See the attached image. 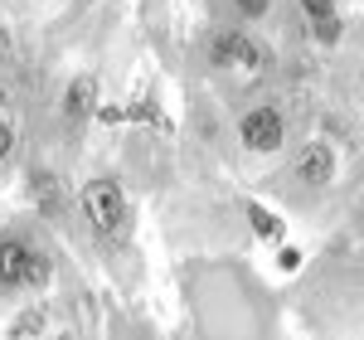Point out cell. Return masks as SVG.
Instances as JSON below:
<instances>
[{
  "mask_svg": "<svg viewBox=\"0 0 364 340\" xmlns=\"http://www.w3.org/2000/svg\"><path fill=\"white\" fill-rule=\"evenodd\" d=\"M5 49H10V39H5V29H0V54H5Z\"/></svg>",
  "mask_w": 364,
  "mask_h": 340,
  "instance_id": "obj_13",
  "label": "cell"
},
{
  "mask_svg": "<svg viewBox=\"0 0 364 340\" xmlns=\"http://www.w3.org/2000/svg\"><path fill=\"white\" fill-rule=\"evenodd\" d=\"M301 10H306V20L316 25V20H336L340 15V5L336 0H301Z\"/></svg>",
  "mask_w": 364,
  "mask_h": 340,
  "instance_id": "obj_10",
  "label": "cell"
},
{
  "mask_svg": "<svg viewBox=\"0 0 364 340\" xmlns=\"http://www.w3.org/2000/svg\"><path fill=\"white\" fill-rule=\"evenodd\" d=\"M228 5H233L243 20H267V15H272V0H228Z\"/></svg>",
  "mask_w": 364,
  "mask_h": 340,
  "instance_id": "obj_9",
  "label": "cell"
},
{
  "mask_svg": "<svg viewBox=\"0 0 364 340\" xmlns=\"http://www.w3.org/2000/svg\"><path fill=\"white\" fill-rule=\"evenodd\" d=\"M92 102H97V83L92 78H73V83L63 87V102H58V112L68 127H83L87 117H92Z\"/></svg>",
  "mask_w": 364,
  "mask_h": 340,
  "instance_id": "obj_6",
  "label": "cell"
},
{
  "mask_svg": "<svg viewBox=\"0 0 364 340\" xmlns=\"http://www.w3.org/2000/svg\"><path fill=\"white\" fill-rule=\"evenodd\" d=\"M10 151H15V122L0 112V166L10 161Z\"/></svg>",
  "mask_w": 364,
  "mask_h": 340,
  "instance_id": "obj_11",
  "label": "cell"
},
{
  "mask_svg": "<svg viewBox=\"0 0 364 340\" xmlns=\"http://www.w3.org/2000/svg\"><path fill=\"white\" fill-rule=\"evenodd\" d=\"M267 58H272L267 44H257L243 29H219V34L209 39V63L224 68V73H262Z\"/></svg>",
  "mask_w": 364,
  "mask_h": 340,
  "instance_id": "obj_3",
  "label": "cell"
},
{
  "mask_svg": "<svg viewBox=\"0 0 364 340\" xmlns=\"http://www.w3.org/2000/svg\"><path fill=\"white\" fill-rule=\"evenodd\" d=\"M54 262L44 253H34L25 238L0 233V287H49Z\"/></svg>",
  "mask_w": 364,
  "mask_h": 340,
  "instance_id": "obj_2",
  "label": "cell"
},
{
  "mask_svg": "<svg viewBox=\"0 0 364 340\" xmlns=\"http://www.w3.org/2000/svg\"><path fill=\"white\" fill-rule=\"evenodd\" d=\"M29 331H34V336L44 331V312H25V316H20V326H15L10 336H29Z\"/></svg>",
  "mask_w": 364,
  "mask_h": 340,
  "instance_id": "obj_12",
  "label": "cell"
},
{
  "mask_svg": "<svg viewBox=\"0 0 364 340\" xmlns=\"http://www.w3.org/2000/svg\"><path fill=\"white\" fill-rule=\"evenodd\" d=\"M248 219H252V228H257V238H272V243H282V219L262 214V204H248Z\"/></svg>",
  "mask_w": 364,
  "mask_h": 340,
  "instance_id": "obj_8",
  "label": "cell"
},
{
  "mask_svg": "<svg viewBox=\"0 0 364 340\" xmlns=\"http://www.w3.org/2000/svg\"><path fill=\"white\" fill-rule=\"evenodd\" d=\"M34 190H39V209H44V214H58V209H63V195H58L49 170H34Z\"/></svg>",
  "mask_w": 364,
  "mask_h": 340,
  "instance_id": "obj_7",
  "label": "cell"
},
{
  "mask_svg": "<svg viewBox=\"0 0 364 340\" xmlns=\"http://www.w3.org/2000/svg\"><path fill=\"white\" fill-rule=\"evenodd\" d=\"M78 209H83L87 228L102 243H127V233H132V199H127V185L122 180L92 175L83 190H78Z\"/></svg>",
  "mask_w": 364,
  "mask_h": 340,
  "instance_id": "obj_1",
  "label": "cell"
},
{
  "mask_svg": "<svg viewBox=\"0 0 364 340\" xmlns=\"http://www.w3.org/2000/svg\"><path fill=\"white\" fill-rule=\"evenodd\" d=\"M291 175H296V185H306V190L331 185V180H336V151L326 142H306L296 151V161H291Z\"/></svg>",
  "mask_w": 364,
  "mask_h": 340,
  "instance_id": "obj_5",
  "label": "cell"
},
{
  "mask_svg": "<svg viewBox=\"0 0 364 340\" xmlns=\"http://www.w3.org/2000/svg\"><path fill=\"white\" fill-rule=\"evenodd\" d=\"M238 142L248 146V151H257V156L282 151V142H287V117H282V107H272V102L248 107V112L238 117Z\"/></svg>",
  "mask_w": 364,
  "mask_h": 340,
  "instance_id": "obj_4",
  "label": "cell"
}]
</instances>
